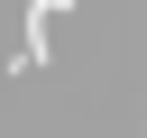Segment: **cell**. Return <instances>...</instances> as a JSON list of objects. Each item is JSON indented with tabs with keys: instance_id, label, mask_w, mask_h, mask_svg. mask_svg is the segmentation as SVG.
Wrapping results in <instances>:
<instances>
[{
	"instance_id": "cell-1",
	"label": "cell",
	"mask_w": 147,
	"mask_h": 138,
	"mask_svg": "<svg viewBox=\"0 0 147 138\" xmlns=\"http://www.w3.org/2000/svg\"><path fill=\"white\" fill-rule=\"evenodd\" d=\"M55 9H74V0H28V37H18V55H9V74H37V64H46V28H55Z\"/></svg>"
}]
</instances>
